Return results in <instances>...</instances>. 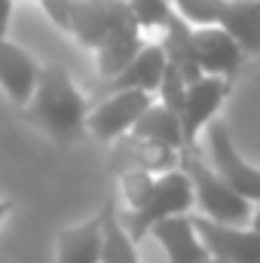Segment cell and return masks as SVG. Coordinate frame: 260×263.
I'll return each mask as SVG.
<instances>
[{
  "mask_svg": "<svg viewBox=\"0 0 260 263\" xmlns=\"http://www.w3.org/2000/svg\"><path fill=\"white\" fill-rule=\"evenodd\" d=\"M187 211H193V184H190L187 172L181 165H175L169 172H159L156 181H153L150 199L141 208H135V211L123 208L120 211V220L129 230L132 239L141 242L156 220L172 217V214H187Z\"/></svg>",
  "mask_w": 260,
  "mask_h": 263,
  "instance_id": "obj_3",
  "label": "cell"
},
{
  "mask_svg": "<svg viewBox=\"0 0 260 263\" xmlns=\"http://www.w3.org/2000/svg\"><path fill=\"white\" fill-rule=\"evenodd\" d=\"M153 101H156V95L144 92V89H123V92L98 95V104L89 107V114H86V132H92V138H98V141H117L126 132H132L138 117Z\"/></svg>",
  "mask_w": 260,
  "mask_h": 263,
  "instance_id": "obj_4",
  "label": "cell"
},
{
  "mask_svg": "<svg viewBox=\"0 0 260 263\" xmlns=\"http://www.w3.org/2000/svg\"><path fill=\"white\" fill-rule=\"evenodd\" d=\"M117 150H114V159H110V172L120 175V172H129V168H144L150 175H159V172H169L181 162V150L172 147V144H159V141H147V138H138L126 132L123 138H117Z\"/></svg>",
  "mask_w": 260,
  "mask_h": 263,
  "instance_id": "obj_10",
  "label": "cell"
},
{
  "mask_svg": "<svg viewBox=\"0 0 260 263\" xmlns=\"http://www.w3.org/2000/svg\"><path fill=\"white\" fill-rule=\"evenodd\" d=\"M101 233H104L101 211L65 227L55 239V263H101Z\"/></svg>",
  "mask_w": 260,
  "mask_h": 263,
  "instance_id": "obj_13",
  "label": "cell"
},
{
  "mask_svg": "<svg viewBox=\"0 0 260 263\" xmlns=\"http://www.w3.org/2000/svg\"><path fill=\"white\" fill-rule=\"evenodd\" d=\"M208 153H211V168L245 199L254 205L260 202V168L245 162L230 138V129L224 123H208Z\"/></svg>",
  "mask_w": 260,
  "mask_h": 263,
  "instance_id": "obj_6",
  "label": "cell"
},
{
  "mask_svg": "<svg viewBox=\"0 0 260 263\" xmlns=\"http://www.w3.org/2000/svg\"><path fill=\"white\" fill-rule=\"evenodd\" d=\"M12 6L15 0H0V37L9 34V22H12Z\"/></svg>",
  "mask_w": 260,
  "mask_h": 263,
  "instance_id": "obj_23",
  "label": "cell"
},
{
  "mask_svg": "<svg viewBox=\"0 0 260 263\" xmlns=\"http://www.w3.org/2000/svg\"><path fill=\"white\" fill-rule=\"evenodd\" d=\"M187 80L181 77V70L175 65H165V73H162V80H159V89H156V95H159V101L165 104V107H172L178 117H181V110H184V98H187Z\"/></svg>",
  "mask_w": 260,
  "mask_h": 263,
  "instance_id": "obj_21",
  "label": "cell"
},
{
  "mask_svg": "<svg viewBox=\"0 0 260 263\" xmlns=\"http://www.w3.org/2000/svg\"><path fill=\"white\" fill-rule=\"evenodd\" d=\"M230 83L227 77L217 73H202L187 86V98H184V110H181V129H184V147H196V135L205 129L217 107L224 104V98L230 95Z\"/></svg>",
  "mask_w": 260,
  "mask_h": 263,
  "instance_id": "obj_7",
  "label": "cell"
},
{
  "mask_svg": "<svg viewBox=\"0 0 260 263\" xmlns=\"http://www.w3.org/2000/svg\"><path fill=\"white\" fill-rule=\"evenodd\" d=\"M248 223H251L254 230H260V202H257V208L251 211V220H248Z\"/></svg>",
  "mask_w": 260,
  "mask_h": 263,
  "instance_id": "obj_25",
  "label": "cell"
},
{
  "mask_svg": "<svg viewBox=\"0 0 260 263\" xmlns=\"http://www.w3.org/2000/svg\"><path fill=\"white\" fill-rule=\"evenodd\" d=\"M12 211V199H0V223L6 220V214Z\"/></svg>",
  "mask_w": 260,
  "mask_h": 263,
  "instance_id": "obj_24",
  "label": "cell"
},
{
  "mask_svg": "<svg viewBox=\"0 0 260 263\" xmlns=\"http://www.w3.org/2000/svg\"><path fill=\"white\" fill-rule=\"evenodd\" d=\"M193 40H196V59L202 73H217L233 80L242 65H245V46L220 25H193Z\"/></svg>",
  "mask_w": 260,
  "mask_h": 263,
  "instance_id": "obj_8",
  "label": "cell"
},
{
  "mask_svg": "<svg viewBox=\"0 0 260 263\" xmlns=\"http://www.w3.org/2000/svg\"><path fill=\"white\" fill-rule=\"evenodd\" d=\"M190 184H193V205H199V214L220 220V223H248L254 202L245 199L242 193H236L199 153L196 147H184L181 150V162H178Z\"/></svg>",
  "mask_w": 260,
  "mask_h": 263,
  "instance_id": "obj_2",
  "label": "cell"
},
{
  "mask_svg": "<svg viewBox=\"0 0 260 263\" xmlns=\"http://www.w3.org/2000/svg\"><path fill=\"white\" fill-rule=\"evenodd\" d=\"M129 9L141 31H162L169 15L175 12L172 0H129Z\"/></svg>",
  "mask_w": 260,
  "mask_h": 263,
  "instance_id": "obj_20",
  "label": "cell"
},
{
  "mask_svg": "<svg viewBox=\"0 0 260 263\" xmlns=\"http://www.w3.org/2000/svg\"><path fill=\"white\" fill-rule=\"evenodd\" d=\"M165 65H169V59H165L162 43H144L138 49V55L120 73H114L110 80H104V86L98 89V95L123 92V89H144V92H153L156 95L159 80L165 73Z\"/></svg>",
  "mask_w": 260,
  "mask_h": 263,
  "instance_id": "obj_12",
  "label": "cell"
},
{
  "mask_svg": "<svg viewBox=\"0 0 260 263\" xmlns=\"http://www.w3.org/2000/svg\"><path fill=\"white\" fill-rule=\"evenodd\" d=\"M22 110L28 114V120L34 126H40L46 135H52L59 141H73L80 132H86L89 104L62 65L40 67L34 95Z\"/></svg>",
  "mask_w": 260,
  "mask_h": 263,
  "instance_id": "obj_1",
  "label": "cell"
},
{
  "mask_svg": "<svg viewBox=\"0 0 260 263\" xmlns=\"http://www.w3.org/2000/svg\"><path fill=\"white\" fill-rule=\"evenodd\" d=\"M120 178V196H123V205L135 211V208H141L150 193H153V181H156V175H150V172H144V168H129V172H120L117 175Z\"/></svg>",
  "mask_w": 260,
  "mask_h": 263,
  "instance_id": "obj_19",
  "label": "cell"
},
{
  "mask_svg": "<svg viewBox=\"0 0 260 263\" xmlns=\"http://www.w3.org/2000/svg\"><path fill=\"white\" fill-rule=\"evenodd\" d=\"M114 3L117 0H73L67 34L80 46L98 49V43L107 37V31L114 25Z\"/></svg>",
  "mask_w": 260,
  "mask_h": 263,
  "instance_id": "obj_14",
  "label": "cell"
},
{
  "mask_svg": "<svg viewBox=\"0 0 260 263\" xmlns=\"http://www.w3.org/2000/svg\"><path fill=\"white\" fill-rule=\"evenodd\" d=\"M217 25L227 28L248 55L260 52V0H224Z\"/></svg>",
  "mask_w": 260,
  "mask_h": 263,
  "instance_id": "obj_16",
  "label": "cell"
},
{
  "mask_svg": "<svg viewBox=\"0 0 260 263\" xmlns=\"http://www.w3.org/2000/svg\"><path fill=\"white\" fill-rule=\"evenodd\" d=\"M193 227L202 236L208 254L227 263H260V230L248 223H220L205 214H193Z\"/></svg>",
  "mask_w": 260,
  "mask_h": 263,
  "instance_id": "obj_5",
  "label": "cell"
},
{
  "mask_svg": "<svg viewBox=\"0 0 260 263\" xmlns=\"http://www.w3.org/2000/svg\"><path fill=\"white\" fill-rule=\"evenodd\" d=\"M153 242L165 251V260L169 263H205L208 257V248L202 242V236L196 233L193 227V214H172V217H162L156 220L150 230Z\"/></svg>",
  "mask_w": 260,
  "mask_h": 263,
  "instance_id": "obj_9",
  "label": "cell"
},
{
  "mask_svg": "<svg viewBox=\"0 0 260 263\" xmlns=\"http://www.w3.org/2000/svg\"><path fill=\"white\" fill-rule=\"evenodd\" d=\"M104 214V233H101V263H141L135 239L120 220V208L114 199H107L101 205Z\"/></svg>",
  "mask_w": 260,
  "mask_h": 263,
  "instance_id": "obj_17",
  "label": "cell"
},
{
  "mask_svg": "<svg viewBox=\"0 0 260 263\" xmlns=\"http://www.w3.org/2000/svg\"><path fill=\"white\" fill-rule=\"evenodd\" d=\"M46 18L59 28V31H70V9H73V0H40Z\"/></svg>",
  "mask_w": 260,
  "mask_h": 263,
  "instance_id": "obj_22",
  "label": "cell"
},
{
  "mask_svg": "<svg viewBox=\"0 0 260 263\" xmlns=\"http://www.w3.org/2000/svg\"><path fill=\"white\" fill-rule=\"evenodd\" d=\"M37 77H40L37 59L25 46L0 37V89L6 92V98L15 107H25L31 101Z\"/></svg>",
  "mask_w": 260,
  "mask_h": 263,
  "instance_id": "obj_11",
  "label": "cell"
},
{
  "mask_svg": "<svg viewBox=\"0 0 260 263\" xmlns=\"http://www.w3.org/2000/svg\"><path fill=\"white\" fill-rule=\"evenodd\" d=\"M162 34V49H165V59H169V65H175L181 70V77L187 80V83H193L196 77H202V67H199V59H196V40H193V25L184 18V15H178V12H172L169 15V22H165V28L159 31Z\"/></svg>",
  "mask_w": 260,
  "mask_h": 263,
  "instance_id": "obj_15",
  "label": "cell"
},
{
  "mask_svg": "<svg viewBox=\"0 0 260 263\" xmlns=\"http://www.w3.org/2000/svg\"><path fill=\"white\" fill-rule=\"evenodd\" d=\"M205 263H227V260H220V257H214V254H208V257H205Z\"/></svg>",
  "mask_w": 260,
  "mask_h": 263,
  "instance_id": "obj_26",
  "label": "cell"
},
{
  "mask_svg": "<svg viewBox=\"0 0 260 263\" xmlns=\"http://www.w3.org/2000/svg\"><path fill=\"white\" fill-rule=\"evenodd\" d=\"M132 135L147 138V141H159V144H172V147L184 150L181 117H178L172 107H165L162 101H153V104L138 117V123L132 126Z\"/></svg>",
  "mask_w": 260,
  "mask_h": 263,
  "instance_id": "obj_18",
  "label": "cell"
}]
</instances>
